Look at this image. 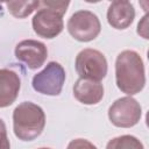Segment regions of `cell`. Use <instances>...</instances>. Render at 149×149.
<instances>
[{"mask_svg": "<svg viewBox=\"0 0 149 149\" xmlns=\"http://www.w3.org/2000/svg\"><path fill=\"white\" fill-rule=\"evenodd\" d=\"M115 83L118 88L130 95L140 93L146 85L143 59L134 50L121 51L115 61Z\"/></svg>", "mask_w": 149, "mask_h": 149, "instance_id": "cell-1", "label": "cell"}, {"mask_svg": "<svg viewBox=\"0 0 149 149\" xmlns=\"http://www.w3.org/2000/svg\"><path fill=\"white\" fill-rule=\"evenodd\" d=\"M45 126V114L42 107L23 101L13 111V130L21 141H33L37 139Z\"/></svg>", "mask_w": 149, "mask_h": 149, "instance_id": "cell-2", "label": "cell"}, {"mask_svg": "<svg viewBox=\"0 0 149 149\" xmlns=\"http://www.w3.org/2000/svg\"><path fill=\"white\" fill-rule=\"evenodd\" d=\"M69 1H40L38 10L31 20L34 31L43 38H55L64 28L63 15L66 13Z\"/></svg>", "mask_w": 149, "mask_h": 149, "instance_id": "cell-3", "label": "cell"}, {"mask_svg": "<svg viewBox=\"0 0 149 149\" xmlns=\"http://www.w3.org/2000/svg\"><path fill=\"white\" fill-rule=\"evenodd\" d=\"M69 34L79 42L93 41L101 30L99 17L91 10L81 9L74 12L66 24Z\"/></svg>", "mask_w": 149, "mask_h": 149, "instance_id": "cell-4", "label": "cell"}, {"mask_svg": "<svg viewBox=\"0 0 149 149\" xmlns=\"http://www.w3.org/2000/svg\"><path fill=\"white\" fill-rule=\"evenodd\" d=\"M76 71L79 78H86L100 81L107 74V59L102 52L95 49H84L81 50L74 62Z\"/></svg>", "mask_w": 149, "mask_h": 149, "instance_id": "cell-5", "label": "cell"}, {"mask_svg": "<svg viewBox=\"0 0 149 149\" xmlns=\"http://www.w3.org/2000/svg\"><path fill=\"white\" fill-rule=\"evenodd\" d=\"M65 70L57 62H49L45 68L33 77V88L41 94L58 95L65 83Z\"/></svg>", "mask_w": 149, "mask_h": 149, "instance_id": "cell-6", "label": "cell"}, {"mask_svg": "<svg viewBox=\"0 0 149 149\" xmlns=\"http://www.w3.org/2000/svg\"><path fill=\"white\" fill-rule=\"evenodd\" d=\"M141 116L140 102L129 95L116 99L108 108V119L115 127L130 128L140 121Z\"/></svg>", "mask_w": 149, "mask_h": 149, "instance_id": "cell-7", "label": "cell"}, {"mask_svg": "<svg viewBox=\"0 0 149 149\" xmlns=\"http://www.w3.org/2000/svg\"><path fill=\"white\" fill-rule=\"evenodd\" d=\"M15 57L24 63L30 70L41 68L48 57L47 45L36 40H23L19 42L14 50Z\"/></svg>", "mask_w": 149, "mask_h": 149, "instance_id": "cell-8", "label": "cell"}, {"mask_svg": "<svg viewBox=\"0 0 149 149\" xmlns=\"http://www.w3.org/2000/svg\"><path fill=\"white\" fill-rule=\"evenodd\" d=\"M135 19V9L132 2L126 0L112 1L107 9V21L115 29H127Z\"/></svg>", "mask_w": 149, "mask_h": 149, "instance_id": "cell-9", "label": "cell"}, {"mask_svg": "<svg viewBox=\"0 0 149 149\" xmlns=\"http://www.w3.org/2000/svg\"><path fill=\"white\" fill-rule=\"evenodd\" d=\"M20 88L19 74L9 69H0V108L10 106L16 100Z\"/></svg>", "mask_w": 149, "mask_h": 149, "instance_id": "cell-10", "label": "cell"}, {"mask_svg": "<svg viewBox=\"0 0 149 149\" xmlns=\"http://www.w3.org/2000/svg\"><path fill=\"white\" fill-rule=\"evenodd\" d=\"M73 95L84 105H95L104 98V86L100 81L79 78L73 85Z\"/></svg>", "mask_w": 149, "mask_h": 149, "instance_id": "cell-11", "label": "cell"}, {"mask_svg": "<svg viewBox=\"0 0 149 149\" xmlns=\"http://www.w3.org/2000/svg\"><path fill=\"white\" fill-rule=\"evenodd\" d=\"M6 6L13 16L23 19L40 7V1H8L6 2Z\"/></svg>", "mask_w": 149, "mask_h": 149, "instance_id": "cell-12", "label": "cell"}, {"mask_svg": "<svg viewBox=\"0 0 149 149\" xmlns=\"http://www.w3.org/2000/svg\"><path fill=\"white\" fill-rule=\"evenodd\" d=\"M106 149H144L142 142L133 135H121L107 142Z\"/></svg>", "mask_w": 149, "mask_h": 149, "instance_id": "cell-13", "label": "cell"}, {"mask_svg": "<svg viewBox=\"0 0 149 149\" xmlns=\"http://www.w3.org/2000/svg\"><path fill=\"white\" fill-rule=\"evenodd\" d=\"M66 149H98L92 142L85 139H74L69 142Z\"/></svg>", "mask_w": 149, "mask_h": 149, "instance_id": "cell-14", "label": "cell"}, {"mask_svg": "<svg viewBox=\"0 0 149 149\" xmlns=\"http://www.w3.org/2000/svg\"><path fill=\"white\" fill-rule=\"evenodd\" d=\"M0 149H10V143L7 136L6 125L2 119H0Z\"/></svg>", "mask_w": 149, "mask_h": 149, "instance_id": "cell-15", "label": "cell"}, {"mask_svg": "<svg viewBox=\"0 0 149 149\" xmlns=\"http://www.w3.org/2000/svg\"><path fill=\"white\" fill-rule=\"evenodd\" d=\"M38 149H50V148H45V147H43V148H38Z\"/></svg>", "mask_w": 149, "mask_h": 149, "instance_id": "cell-16", "label": "cell"}]
</instances>
